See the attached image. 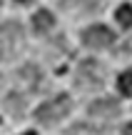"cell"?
Instances as JSON below:
<instances>
[{
    "instance_id": "cell-1",
    "label": "cell",
    "mask_w": 132,
    "mask_h": 135,
    "mask_svg": "<svg viewBox=\"0 0 132 135\" xmlns=\"http://www.w3.org/2000/svg\"><path fill=\"white\" fill-rule=\"evenodd\" d=\"M25 48V30L18 20H8L0 25V60H15Z\"/></svg>"
},
{
    "instance_id": "cell-2",
    "label": "cell",
    "mask_w": 132,
    "mask_h": 135,
    "mask_svg": "<svg viewBox=\"0 0 132 135\" xmlns=\"http://www.w3.org/2000/svg\"><path fill=\"white\" fill-rule=\"evenodd\" d=\"M70 110H72V100H70V95L62 93V95L52 98V100H45L43 105H38L35 118H38L40 123H45V125H50V123H55V120H62Z\"/></svg>"
},
{
    "instance_id": "cell-3",
    "label": "cell",
    "mask_w": 132,
    "mask_h": 135,
    "mask_svg": "<svg viewBox=\"0 0 132 135\" xmlns=\"http://www.w3.org/2000/svg\"><path fill=\"white\" fill-rule=\"evenodd\" d=\"M105 78V70L102 65L97 63V60H82V63L77 65V85L85 88V90H90V88H97L100 83H102Z\"/></svg>"
},
{
    "instance_id": "cell-4",
    "label": "cell",
    "mask_w": 132,
    "mask_h": 135,
    "mask_svg": "<svg viewBox=\"0 0 132 135\" xmlns=\"http://www.w3.org/2000/svg\"><path fill=\"white\" fill-rule=\"evenodd\" d=\"M82 43L90 50H105V48H110L115 43V33L107 25H90L82 33Z\"/></svg>"
},
{
    "instance_id": "cell-5",
    "label": "cell",
    "mask_w": 132,
    "mask_h": 135,
    "mask_svg": "<svg viewBox=\"0 0 132 135\" xmlns=\"http://www.w3.org/2000/svg\"><path fill=\"white\" fill-rule=\"evenodd\" d=\"M90 115L92 118H100V120H110V118L120 115V103L112 100V98H97V100L90 103Z\"/></svg>"
},
{
    "instance_id": "cell-6",
    "label": "cell",
    "mask_w": 132,
    "mask_h": 135,
    "mask_svg": "<svg viewBox=\"0 0 132 135\" xmlns=\"http://www.w3.org/2000/svg\"><path fill=\"white\" fill-rule=\"evenodd\" d=\"M33 28L35 33H50V30L55 28V15L50 13V10H38V13H33Z\"/></svg>"
},
{
    "instance_id": "cell-7",
    "label": "cell",
    "mask_w": 132,
    "mask_h": 135,
    "mask_svg": "<svg viewBox=\"0 0 132 135\" xmlns=\"http://www.w3.org/2000/svg\"><path fill=\"white\" fill-rule=\"evenodd\" d=\"M115 20H117L122 28H132V5H120L115 10Z\"/></svg>"
},
{
    "instance_id": "cell-8",
    "label": "cell",
    "mask_w": 132,
    "mask_h": 135,
    "mask_svg": "<svg viewBox=\"0 0 132 135\" xmlns=\"http://www.w3.org/2000/svg\"><path fill=\"white\" fill-rule=\"evenodd\" d=\"M117 90L122 93V95H132V70L120 73V78H117Z\"/></svg>"
},
{
    "instance_id": "cell-9",
    "label": "cell",
    "mask_w": 132,
    "mask_h": 135,
    "mask_svg": "<svg viewBox=\"0 0 132 135\" xmlns=\"http://www.w3.org/2000/svg\"><path fill=\"white\" fill-rule=\"evenodd\" d=\"M5 108H8L10 113H23L25 103H23V98H20V95H15V93H10V95H8V100H5Z\"/></svg>"
},
{
    "instance_id": "cell-10",
    "label": "cell",
    "mask_w": 132,
    "mask_h": 135,
    "mask_svg": "<svg viewBox=\"0 0 132 135\" xmlns=\"http://www.w3.org/2000/svg\"><path fill=\"white\" fill-rule=\"evenodd\" d=\"M122 135H132V123H127V125L122 128Z\"/></svg>"
},
{
    "instance_id": "cell-11",
    "label": "cell",
    "mask_w": 132,
    "mask_h": 135,
    "mask_svg": "<svg viewBox=\"0 0 132 135\" xmlns=\"http://www.w3.org/2000/svg\"><path fill=\"white\" fill-rule=\"evenodd\" d=\"M23 135H38V133H30V130H28V133H23Z\"/></svg>"
},
{
    "instance_id": "cell-12",
    "label": "cell",
    "mask_w": 132,
    "mask_h": 135,
    "mask_svg": "<svg viewBox=\"0 0 132 135\" xmlns=\"http://www.w3.org/2000/svg\"><path fill=\"white\" fill-rule=\"evenodd\" d=\"M18 3H30V0H18Z\"/></svg>"
}]
</instances>
